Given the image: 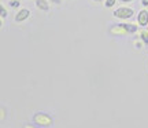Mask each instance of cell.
<instances>
[{
    "instance_id": "1",
    "label": "cell",
    "mask_w": 148,
    "mask_h": 128,
    "mask_svg": "<svg viewBox=\"0 0 148 128\" xmlns=\"http://www.w3.org/2000/svg\"><path fill=\"white\" fill-rule=\"evenodd\" d=\"M33 123L36 125H40V127H51L52 125V118L49 117L45 113H36L33 116Z\"/></svg>"
},
{
    "instance_id": "2",
    "label": "cell",
    "mask_w": 148,
    "mask_h": 128,
    "mask_svg": "<svg viewBox=\"0 0 148 128\" xmlns=\"http://www.w3.org/2000/svg\"><path fill=\"white\" fill-rule=\"evenodd\" d=\"M133 14H134V11L132 8H129V7H119L118 10L114 11V17L122 18V19H127V18L133 17Z\"/></svg>"
},
{
    "instance_id": "3",
    "label": "cell",
    "mask_w": 148,
    "mask_h": 128,
    "mask_svg": "<svg viewBox=\"0 0 148 128\" xmlns=\"http://www.w3.org/2000/svg\"><path fill=\"white\" fill-rule=\"evenodd\" d=\"M137 21L141 26H147L148 25V11L147 10H143L138 12V17H137Z\"/></svg>"
},
{
    "instance_id": "4",
    "label": "cell",
    "mask_w": 148,
    "mask_h": 128,
    "mask_svg": "<svg viewBox=\"0 0 148 128\" xmlns=\"http://www.w3.org/2000/svg\"><path fill=\"white\" fill-rule=\"evenodd\" d=\"M30 15V11L27 10V8H22L18 14H16V17H15V21L16 22H22V21H25L27 17Z\"/></svg>"
},
{
    "instance_id": "5",
    "label": "cell",
    "mask_w": 148,
    "mask_h": 128,
    "mask_svg": "<svg viewBox=\"0 0 148 128\" xmlns=\"http://www.w3.org/2000/svg\"><path fill=\"white\" fill-rule=\"evenodd\" d=\"M118 28L123 29L126 33H134L137 30V26L136 25H130V24H121V25H118Z\"/></svg>"
},
{
    "instance_id": "6",
    "label": "cell",
    "mask_w": 148,
    "mask_h": 128,
    "mask_svg": "<svg viewBox=\"0 0 148 128\" xmlns=\"http://www.w3.org/2000/svg\"><path fill=\"white\" fill-rule=\"evenodd\" d=\"M36 6L42 11H48L49 10V6H48L47 0H36Z\"/></svg>"
},
{
    "instance_id": "7",
    "label": "cell",
    "mask_w": 148,
    "mask_h": 128,
    "mask_svg": "<svg viewBox=\"0 0 148 128\" xmlns=\"http://www.w3.org/2000/svg\"><path fill=\"white\" fill-rule=\"evenodd\" d=\"M141 40L144 42V44H148V32L141 33Z\"/></svg>"
},
{
    "instance_id": "8",
    "label": "cell",
    "mask_w": 148,
    "mask_h": 128,
    "mask_svg": "<svg viewBox=\"0 0 148 128\" xmlns=\"http://www.w3.org/2000/svg\"><path fill=\"white\" fill-rule=\"evenodd\" d=\"M0 17H3V18H5L7 17V11L4 10V7L0 4Z\"/></svg>"
},
{
    "instance_id": "9",
    "label": "cell",
    "mask_w": 148,
    "mask_h": 128,
    "mask_svg": "<svg viewBox=\"0 0 148 128\" xmlns=\"http://www.w3.org/2000/svg\"><path fill=\"white\" fill-rule=\"evenodd\" d=\"M115 1H116V0H106V7H108V8H110V7H112V6L115 4Z\"/></svg>"
},
{
    "instance_id": "10",
    "label": "cell",
    "mask_w": 148,
    "mask_h": 128,
    "mask_svg": "<svg viewBox=\"0 0 148 128\" xmlns=\"http://www.w3.org/2000/svg\"><path fill=\"white\" fill-rule=\"evenodd\" d=\"M10 4L12 6V7H18V6H19V1H18V0H12Z\"/></svg>"
},
{
    "instance_id": "11",
    "label": "cell",
    "mask_w": 148,
    "mask_h": 128,
    "mask_svg": "<svg viewBox=\"0 0 148 128\" xmlns=\"http://www.w3.org/2000/svg\"><path fill=\"white\" fill-rule=\"evenodd\" d=\"M25 128H37V127H34V125H30V124H26V125H25Z\"/></svg>"
},
{
    "instance_id": "12",
    "label": "cell",
    "mask_w": 148,
    "mask_h": 128,
    "mask_svg": "<svg viewBox=\"0 0 148 128\" xmlns=\"http://www.w3.org/2000/svg\"><path fill=\"white\" fill-rule=\"evenodd\" d=\"M141 3H143V6H148V0H143Z\"/></svg>"
},
{
    "instance_id": "13",
    "label": "cell",
    "mask_w": 148,
    "mask_h": 128,
    "mask_svg": "<svg viewBox=\"0 0 148 128\" xmlns=\"http://www.w3.org/2000/svg\"><path fill=\"white\" fill-rule=\"evenodd\" d=\"M53 3H59V1H60V0H52Z\"/></svg>"
},
{
    "instance_id": "14",
    "label": "cell",
    "mask_w": 148,
    "mask_h": 128,
    "mask_svg": "<svg viewBox=\"0 0 148 128\" xmlns=\"http://www.w3.org/2000/svg\"><path fill=\"white\" fill-rule=\"evenodd\" d=\"M121 1H133V0H121Z\"/></svg>"
},
{
    "instance_id": "15",
    "label": "cell",
    "mask_w": 148,
    "mask_h": 128,
    "mask_svg": "<svg viewBox=\"0 0 148 128\" xmlns=\"http://www.w3.org/2000/svg\"><path fill=\"white\" fill-rule=\"evenodd\" d=\"M0 26H1V21H0Z\"/></svg>"
},
{
    "instance_id": "16",
    "label": "cell",
    "mask_w": 148,
    "mask_h": 128,
    "mask_svg": "<svg viewBox=\"0 0 148 128\" xmlns=\"http://www.w3.org/2000/svg\"><path fill=\"white\" fill-rule=\"evenodd\" d=\"M96 1H100V0H96Z\"/></svg>"
}]
</instances>
